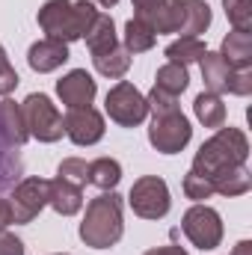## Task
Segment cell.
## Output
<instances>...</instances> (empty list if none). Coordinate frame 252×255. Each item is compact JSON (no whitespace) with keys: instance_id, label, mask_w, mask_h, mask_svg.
<instances>
[{"instance_id":"cell-1","label":"cell","mask_w":252,"mask_h":255,"mask_svg":"<svg viewBox=\"0 0 252 255\" xmlns=\"http://www.w3.org/2000/svg\"><path fill=\"white\" fill-rule=\"evenodd\" d=\"M250 157V139L241 128H217L211 139H205L193 157V172L214 181L220 172L235 169V166H247Z\"/></svg>"},{"instance_id":"cell-2","label":"cell","mask_w":252,"mask_h":255,"mask_svg":"<svg viewBox=\"0 0 252 255\" xmlns=\"http://www.w3.org/2000/svg\"><path fill=\"white\" fill-rule=\"evenodd\" d=\"M80 241L89 250H110L125 235V217H122V196L116 190H107L95 196L86 205V214L77 226Z\"/></svg>"},{"instance_id":"cell-3","label":"cell","mask_w":252,"mask_h":255,"mask_svg":"<svg viewBox=\"0 0 252 255\" xmlns=\"http://www.w3.org/2000/svg\"><path fill=\"white\" fill-rule=\"evenodd\" d=\"M36 18H39L45 39L71 45L89 33V27L98 18V6L92 0H48Z\"/></svg>"},{"instance_id":"cell-4","label":"cell","mask_w":252,"mask_h":255,"mask_svg":"<svg viewBox=\"0 0 252 255\" xmlns=\"http://www.w3.org/2000/svg\"><path fill=\"white\" fill-rule=\"evenodd\" d=\"M21 113H24V125L33 139H39V142L63 139V113L57 110V104L45 92H30L21 101Z\"/></svg>"},{"instance_id":"cell-5","label":"cell","mask_w":252,"mask_h":255,"mask_svg":"<svg viewBox=\"0 0 252 255\" xmlns=\"http://www.w3.org/2000/svg\"><path fill=\"white\" fill-rule=\"evenodd\" d=\"M181 232L187 235L190 244H193L196 250H202V253L217 250V247L223 244V235H226L223 217H220L211 205H205V202H196L193 208L184 211V217H181Z\"/></svg>"},{"instance_id":"cell-6","label":"cell","mask_w":252,"mask_h":255,"mask_svg":"<svg viewBox=\"0 0 252 255\" xmlns=\"http://www.w3.org/2000/svg\"><path fill=\"white\" fill-rule=\"evenodd\" d=\"M127 205L133 208L136 217L142 220H163L172 208V196H169V184L160 175H142L130 184L127 193Z\"/></svg>"},{"instance_id":"cell-7","label":"cell","mask_w":252,"mask_h":255,"mask_svg":"<svg viewBox=\"0 0 252 255\" xmlns=\"http://www.w3.org/2000/svg\"><path fill=\"white\" fill-rule=\"evenodd\" d=\"M104 110L119 128H136L148 119L145 95L127 80H119L116 86H110V92L104 98Z\"/></svg>"},{"instance_id":"cell-8","label":"cell","mask_w":252,"mask_h":255,"mask_svg":"<svg viewBox=\"0 0 252 255\" xmlns=\"http://www.w3.org/2000/svg\"><path fill=\"white\" fill-rule=\"evenodd\" d=\"M190 136H193V128H190V119L181 110L151 116L148 142H151L154 151H160V154H178V151L187 148Z\"/></svg>"},{"instance_id":"cell-9","label":"cell","mask_w":252,"mask_h":255,"mask_svg":"<svg viewBox=\"0 0 252 255\" xmlns=\"http://www.w3.org/2000/svg\"><path fill=\"white\" fill-rule=\"evenodd\" d=\"M9 205H12V223H15V226L33 223V220L42 214V208L48 205V178H39V175L24 178V181L15 187Z\"/></svg>"},{"instance_id":"cell-10","label":"cell","mask_w":252,"mask_h":255,"mask_svg":"<svg viewBox=\"0 0 252 255\" xmlns=\"http://www.w3.org/2000/svg\"><path fill=\"white\" fill-rule=\"evenodd\" d=\"M63 130L74 145H95L104 139V116L95 107H74L63 116Z\"/></svg>"},{"instance_id":"cell-11","label":"cell","mask_w":252,"mask_h":255,"mask_svg":"<svg viewBox=\"0 0 252 255\" xmlns=\"http://www.w3.org/2000/svg\"><path fill=\"white\" fill-rule=\"evenodd\" d=\"M57 95L68 110L74 107H92L95 95H98V83L92 80V74L86 68H71L57 80Z\"/></svg>"},{"instance_id":"cell-12","label":"cell","mask_w":252,"mask_h":255,"mask_svg":"<svg viewBox=\"0 0 252 255\" xmlns=\"http://www.w3.org/2000/svg\"><path fill=\"white\" fill-rule=\"evenodd\" d=\"M68 45L65 42H57V39H39L30 45L27 51V65L39 74H48V71H57L60 65L68 63Z\"/></svg>"},{"instance_id":"cell-13","label":"cell","mask_w":252,"mask_h":255,"mask_svg":"<svg viewBox=\"0 0 252 255\" xmlns=\"http://www.w3.org/2000/svg\"><path fill=\"white\" fill-rule=\"evenodd\" d=\"M202 68V80H205V89L214 92V95H226L232 89V77H235V68L226 63L217 51H205V57L199 60Z\"/></svg>"},{"instance_id":"cell-14","label":"cell","mask_w":252,"mask_h":255,"mask_svg":"<svg viewBox=\"0 0 252 255\" xmlns=\"http://www.w3.org/2000/svg\"><path fill=\"white\" fill-rule=\"evenodd\" d=\"M48 205L60 217H74L83 211V187H77L65 178H54V181H48Z\"/></svg>"},{"instance_id":"cell-15","label":"cell","mask_w":252,"mask_h":255,"mask_svg":"<svg viewBox=\"0 0 252 255\" xmlns=\"http://www.w3.org/2000/svg\"><path fill=\"white\" fill-rule=\"evenodd\" d=\"M217 54L232 65L235 71H241V68H252V33L232 30V33L223 39V45H220Z\"/></svg>"},{"instance_id":"cell-16","label":"cell","mask_w":252,"mask_h":255,"mask_svg":"<svg viewBox=\"0 0 252 255\" xmlns=\"http://www.w3.org/2000/svg\"><path fill=\"white\" fill-rule=\"evenodd\" d=\"M0 133L9 145H24L30 139V130L24 125V113H21V104H15L12 98H3L0 101Z\"/></svg>"},{"instance_id":"cell-17","label":"cell","mask_w":252,"mask_h":255,"mask_svg":"<svg viewBox=\"0 0 252 255\" xmlns=\"http://www.w3.org/2000/svg\"><path fill=\"white\" fill-rule=\"evenodd\" d=\"M208 27H211V6H208L205 0H181V24H178V36L199 39Z\"/></svg>"},{"instance_id":"cell-18","label":"cell","mask_w":252,"mask_h":255,"mask_svg":"<svg viewBox=\"0 0 252 255\" xmlns=\"http://www.w3.org/2000/svg\"><path fill=\"white\" fill-rule=\"evenodd\" d=\"M92 65H95V71H98L101 77L122 80V77L127 74V68H130V54L125 51V45H122V42H116L113 48L92 54Z\"/></svg>"},{"instance_id":"cell-19","label":"cell","mask_w":252,"mask_h":255,"mask_svg":"<svg viewBox=\"0 0 252 255\" xmlns=\"http://www.w3.org/2000/svg\"><path fill=\"white\" fill-rule=\"evenodd\" d=\"M193 113L196 119L205 128H223L226 125V104H223V95H214V92H199L196 101H193Z\"/></svg>"},{"instance_id":"cell-20","label":"cell","mask_w":252,"mask_h":255,"mask_svg":"<svg viewBox=\"0 0 252 255\" xmlns=\"http://www.w3.org/2000/svg\"><path fill=\"white\" fill-rule=\"evenodd\" d=\"M119 181H122V163L116 157H95V160H89V184L92 187L107 193V190H116Z\"/></svg>"},{"instance_id":"cell-21","label":"cell","mask_w":252,"mask_h":255,"mask_svg":"<svg viewBox=\"0 0 252 255\" xmlns=\"http://www.w3.org/2000/svg\"><path fill=\"white\" fill-rule=\"evenodd\" d=\"M154 42H157V33H154L142 18H130V21L125 24L122 45H125V51L130 54V57H133V54H145V51H151Z\"/></svg>"},{"instance_id":"cell-22","label":"cell","mask_w":252,"mask_h":255,"mask_svg":"<svg viewBox=\"0 0 252 255\" xmlns=\"http://www.w3.org/2000/svg\"><path fill=\"white\" fill-rule=\"evenodd\" d=\"M211 187L214 193H220V196H244V193H250L252 187V175L247 166H235V169H226V172H220L214 181H211Z\"/></svg>"},{"instance_id":"cell-23","label":"cell","mask_w":252,"mask_h":255,"mask_svg":"<svg viewBox=\"0 0 252 255\" xmlns=\"http://www.w3.org/2000/svg\"><path fill=\"white\" fill-rule=\"evenodd\" d=\"M83 39H86L89 54H98V51L113 48V45L119 42V39H116V24H113V18H110V15H104V12H98L95 24L89 27V33H86Z\"/></svg>"},{"instance_id":"cell-24","label":"cell","mask_w":252,"mask_h":255,"mask_svg":"<svg viewBox=\"0 0 252 255\" xmlns=\"http://www.w3.org/2000/svg\"><path fill=\"white\" fill-rule=\"evenodd\" d=\"M154 86L169 92V95H181L184 89L190 86V74H187V65H178V63H163L154 74Z\"/></svg>"},{"instance_id":"cell-25","label":"cell","mask_w":252,"mask_h":255,"mask_svg":"<svg viewBox=\"0 0 252 255\" xmlns=\"http://www.w3.org/2000/svg\"><path fill=\"white\" fill-rule=\"evenodd\" d=\"M205 42L202 39H187V36H181V39H175V42H169L166 45V63H178V65H190V63H199L202 57H205Z\"/></svg>"},{"instance_id":"cell-26","label":"cell","mask_w":252,"mask_h":255,"mask_svg":"<svg viewBox=\"0 0 252 255\" xmlns=\"http://www.w3.org/2000/svg\"><path fill=\"white\" fill-rule=\"evenodd\" d=\"M145 24L160 36V33H178V24H181V0H166L154 15L145 18Z\"/></svg>"},{"instance_id":"cell-27","label":"cell","mask_w":252,"mask_h":255,"mask_svg":"<svg viewBox=\"0 0 252 255\" xmlns=\"http://www.w3.org/2000/svg\"><path fill=\"white\" fill-rule=\"evenodd\" d=\"M223 9L235 30L252 33V0H223Z\"/></svg>"},{"instance_id":"cell-28","label":"cell","mask_w":252,"mask_h":255,"mask_svg":"<svg viewBox=\"0 0 252 255\" xmlns=\"http://www.w3.org/2000/svg\"><path fill=\"white\" fill-rule=\"evenodd\" d=\"M57 178H65V181H71L77 187H86L89 184V163L83 157H65L57 166Z\"/></svg>"},{"instance_id":"cell-29","label":"cell","mask_w":252,"mask_h":255,"mask_svg":"<svg viewBox=\"0 0 252 255\" xmlns=\"http://www.w3.org/2000/svg\"><path fill=\"white\" fill-rule=\"evenodd\" d=\"M145 104H148V113H151V116L181 110V107H178V98L169 95V92H163V89H157V86H151V92L145 95Z\"/></svg>"},{"instance_id":"cell-30","label":"cell","mask_w":252,"mask_h":255,"mask_svg":"<svg viewBox=\"0 0 252 255\" xmlns=\"http://www.w3.org/2000/svg\"><path fill=\"white\" fill-rule=\"evenodd\" d=\"M184 196L193 199V202H205V199H211L214 196V187H211V181L208 178H202V175H196L193 169H190L187 175H184Z\"/></svg>"},{"instance_id":"cell-31","label":"cell","mask_w":252,"mask_h":255,"mask_svg":"<svg viewBox=\"0 0 252 255\" xmlns=\"http://www.w3.org/2000/svg\"><path fill=\"white\" fill-rule=\"evenodd\" d=\"M18 83H21V77H18L15 65L9 63L6 48L0 45V98H6L9 92H15V86H18Z\"/></svg>"},{"instance_id":"cell-32","label":"cell","mask_w":252,"mask_h":255,"mask_svg":"<svg viewBox=\"0 0 252 255\" xmlns=\"http://www.w3.org/2000/svg\"><path fill=\"white\" fill-rule=\"evenodd\" d=\"M252 92V68H241V71H235V77H232V89H229V95H250Z\"/></svg>"},{"instance_id":"cell-33","label":"cell","mask_w":252,"mask_h":255,"mask_svg":"<svg viewBox=\"0 0 252 255\" xmlns=\"http://www.w3.org/2000/svg\"><path fill=\"white\" fill-rule=\"evenodd\" d=\"M0 255H24V241L12 232H0Z\"/></svg>"},{"instance_id":"cell-34","label":"cell","mask_w":252,"mask_h":255,"mask_svg":"<svg viewBox=\"0 0 252 255\" xmlns=\"http://www.w3.org/2000/svg\"><path fill=\"white\" fill-rule=\"evenodd\" d=\"M130 3H133V12H136L133 18H142V21H145L148 15H154V12L160 9L166 0H130Z\"/></svg>"},{"instance_id":"cell-35","label":"cell","mask_w":252,"mask_h":255,"mask_svg":"<svg viewBox=\"0 0 252 255\" xmlns=\"http://www.w3.org/2000/svg\"><path fill=\"white\" fill-rule=\"evenodd\" d=\"M142 255H190V253L184 247H178V244H166V247H154V250H148Z\"/></svg>"},{"instance_id":"cell-36","label":"cell","mask_w":252,"mask_h":255,"mask_svg":"<svg viewBox=\"0 0 252 255\" xmlns=\"http://www.w3.org/2000/svg\"><path fill=\"white\" fill-rule=\"evenodd\" d=\"M9 226H12V205H9V199L0 196V232Z\"/></svg>"},{"instance_id":"cell-37","label":"cell","mask_w":252,"mask_h":255,"mask_svg":"<svg viewBox=\"0 0 252 255\" xmlns=\"http://www.w3.org/2000/svg\"><path fill=\"white\" fill-rule=\"evenodd\" d=\"M232 255H252V241H241V244L232 250Z\"/></svg>"},{"instance_id":"cell-38","label":"cell","mask_w":252,"mask_h":255,"mask_svg":"<svg viewBox=\"0 0 252 255\" xmlns=\"http://www.w3.org/2000/svg\"><path fill=\"white\" fill-rule=\"evenodd\" d=\"M95 3H101V6H107V9H110V6H116L119 0H95Z\"/></svg>"},{"instance_id":"cell-39","label":"cell","mask_w":252,"mask_h":255,"mask_svg":"<svg viewBox=\"0 0 252 255\" xmlns=\"http://www.w3.org/2000/svg\"><path fill=\"white\" fill-rule=\"evenodd\" d=\"M57 255H65V253H57Z\"/></svg>"}]
</instances>
